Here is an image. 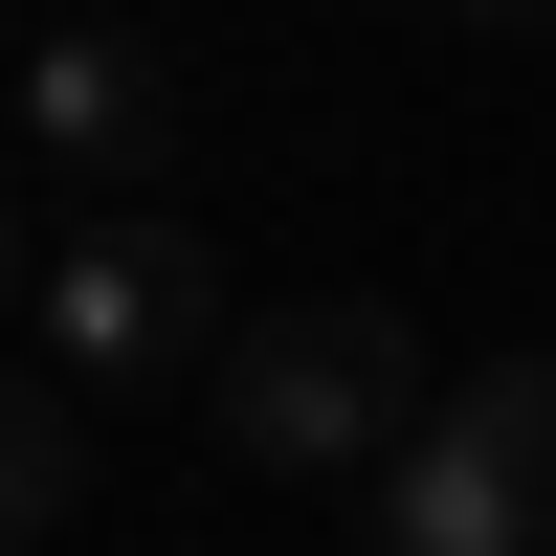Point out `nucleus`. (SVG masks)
Wrapping results in <instances>:
<instances>
[{
    "label": "nucleus",
    "instance_id": "nucleus-3",
    "mask_svg": "<svg viewBox=\"0 0 556 556\" xmlns=\"http://www.w3.org/2000/svg\"><path fill=\"white\" fill-rule=\"evenodd\" d=\"M23 156H45V178H156V156H178V67L112 45V23L23 45Z\"/></svg>",
    "mask_w": 556,
    "mask_h": 556
},
{
    "label": "nucleus",
    "instance_id": "nucleus-4",
    "mask_svg": "<svg viewBox=\"0 0 556 556\" xmlns=\"http://www.w3.org/2000/svg\"><path fill=\"white\" fill-rule=\"evenodd\" d=\"M445 445H468V468H490V490H513V513L556 534V334L468 356V379H445Z\"/></svg>",
    "mask_w": 556,
    "mask_h": 556
},
{
    "label": "nucleus",
    "instance_id": "nucleus-5",
    "mask_svg": "<svg viewBox=\"0 0 556 556\" xmlns=\"http://www.w3.org/2000/svg\"><path fill=\"white\" fill-rule=\"evenodd\" d=\"M379 556H556V534H534L513 490H490L468 445L424 424V445H401V468H379Z\"/></svg>",
    "mask_w": 556,
    "mask_h": 556
},
{
    "label": "nucleus",
    "instance_id": "nucleus-6",
    "mask_svg": "<svg viewBox=\"0 0 556 556\" xmlns=\"http://www.w3.org/2000/svg\"><path fill=\"white\" fill-rule=\"evenodd\" d=\"M67 513H89V401L0 356V556H23V534H67Z\"/></svg>",
    "mask_w": 556,
    "mask_h": 556
},
{
    "label": "nucleus",
    "instance_id": "nucleus-7",
    "mask_svg": "<svg viewBox=\"0 0 556 556\" xmlns=\"http://www.w3.org/2000/svg\"><path fill=\"white\" fill-rule=\"evenodd\" d=\"M0 290H23V201H0Z\"/></svg>",
    "mask_w": 556,
    "mask_h": 556
},
{
    "label": "nucleus",
    "instance_id": "nucleus-2",
    "mask_svg": "<svg viewBox=\"0 0 556 556\" xmlns=\"http://www.w3.org/2000/svg\"><path fill=\"white\" fill-rule=\"evenodd\" d=\"M223 267L178 245V223H89V245H45V356L67 379H223Z\"/></svg>",
    "mask_w": 556,
    "mask_h": 556
},
{
    "label": "nucleus",
    "instance_id": "nucleus-1",
    "mask_svg": "<svg viewBox=\"0 0 556 556\" xmlns=\"http://www.w3.org/2000/svg\"><path fill=\"white\" fill-rule=\"evenodd\" d=\"M201 401H223V445H245V468H401V445L445 424V401H424V334H401L379 290H312V312H245Z\"/></svg>",
    "mask_w": 556,
    "mask_h": 556
}]
</instances>
